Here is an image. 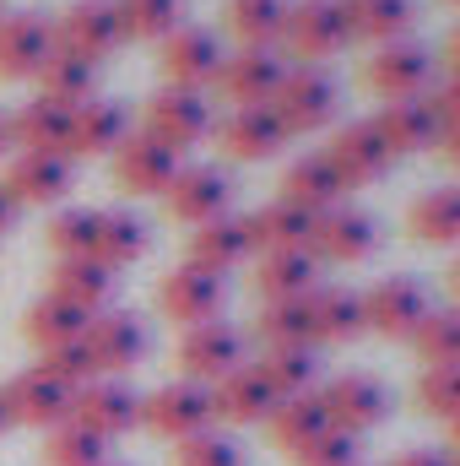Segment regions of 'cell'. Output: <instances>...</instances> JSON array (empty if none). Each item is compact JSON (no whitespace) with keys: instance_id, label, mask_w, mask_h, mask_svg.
<instances>
[{"instance_id":"cell-4","label":"cell","mask_w":460,"mask_h":466,"mask_svg":"<svg viewBox=\"0 0 460 466\" xmlns=\"http://www.w3.org/2000/svg\"><path fill=\"white\" fill-rule=\"evenodd\" d=\"M212 423H217L212 418V390L195 385V380H168V385L141 396V429L168 440V445H179V440H190Z\"/></svg>"},{"instance_id":"cell-11","label":"cell","mask_w":460,"mask_h":466,"mask_svg":"<svg viewBox=\"0 0 460 466\" xmlns=\"http://www.w3.org/2000/svg\"><path fill=\"white\" fill-rule=\"evenodd\" d=\"M141 130H146L152 141L185 152V147H195V141L212 136V104H206V93L157 87V93L146 98V125H141Z\"/></svg>"},{"instance_id":"cell-1","label":"cell","mask_w":460,"mask_h":466,"mask_svg":"<svg viewBox=\"0 0 460 466\" xmlns=\"http://www.w3.org/2000/svg\"><path fill=\"white\" fill-rule=\"evenodd\" d=\"M342 109V87L325 66H287L276 98H271V115L282 119L287 136H315L325 130Z\"/></svg>"},{"instance_id":"cell-23","label":"cell","mask_w":460,"mask_h":466,"mask_svg":"<svg viewBox=\"0 0 460 466\" xmlns=\"http://www.w3.org/2000/svg\"><path fill=\"white\" fill-rule=\"evenodd\" d=\"M217 130V141H223V152L238 157V163H265V157H276L293 136L282 130V119L271 115V104H249V109H233L223 125H212Z\"/></svg>"},{"instance_id":"cell-28","label":"cell","mask_w":460,"mask_h":466,"mask_svg":"<svg viewBox=\"0 0 460 466\" xmlns=\"http://www.w3.org/2000/svg\"><path fill=\"white\" fill-rule=\"evenodd\" d=\"M320 288V260L309 249H287V255H260L255 266V293L260 304H293L309 299Z\"/></svg>"},{"instance_id":"cell-48","label":"cell","mask_w":460,"mask_h":466,"mask_svg":"<svg viewBox=\"0 0 460 466\" xmlns=\"http://www.w3.org/2000/svg\"><path fill=\"white\" fill-rule=\"evenodd\" d=\"M287 461L293 466H357V440L342 434V429H325V434H315L309 445H298Z\"/></svg>"},{"instance_id":"cell-13","label":"cell","mask_w":460,"mask_h":466,"mask_svg":"<svg viewBox=\"0 0 460 466\" xmlns=\"http://www.w3.org/2000/svg\"><path fill=\"white\" fill-rule=\"evenodd\" d=\"M228 201H233V179L217 168V163H190L179 168V179L163 190V207L174 223H212V218H228Z\"/></svg>"},{"instance_id":"cell-60","label":"cell","mask_w":460,"mask_h":466,"mask_svg":"<svg viewBox=\"0 0 460 466\" xmlns=\"http://www.w3.org/2000/svg\"><path fill=\"white\" fill-rule=\"evenodd\" d=\"M104 466H125V461H104Z\"/></svg>"},{"instance_id":"cell-22","label":"cell","mask_w":460,"mask_h":466,"mask_svg":"<svg viewBox=\"0 0 460 466\" xmlns=\"http://www.w3.org/2000/svg\"><path fill=\"white\" fill-rule=\"evenodd\" d=\"M276 201H287V207L320 218V212H331V207H342L346 201V185L336 179V168L325 163V152H298V157L282 168Z\"/></svg>"},{"instance_id":"cell-62","label":"cell","mask_w":460,"mask_h":466,"mask_svg":"<svg viewBox=\"0 0 460 466\" xmlns=\"http://www.w3.org/2000/svg\"><path fill=\"white\" fill-rule=\"evenodd\" d=\"M357 466H363V461H357Z\"/></svg>"},{"instance_id":"cell-41","label":"cell","mask_w":460,"mask_h":466,"mask_svg":"<svg viewBox=\"0 0 460 466\" xmlns=\"http://www.w3.org/2000/svg\"><path fill=\"white\" fill-rule=\"evenodd\" d=\"M412 352L423 358V369L460 363V304H450V309H428V320L412 331Z\"/></svg>"},{"instance_id":"cell-30","label":"cell","mask_w":460,"mask_h":466,"mask_svg":"<svg viewBox=\"0 0 460 466\" xmlns=\"http://www.w3.org/2000/svg\"><path fill=\"white\" fill-rule=\"evenodd\" d=\"M125 136H130V115L109 98H87V104L71 109V147L65 152H71V163L98 157V152H115Z\"/></svg>"},{"instance_id":"cell-25","label":"cell","mask_w":460,"mask_h":466,"mask_svg":"<svg viewBox=\"0 0 460 466\" xmlns=\"http://www.w3.org/2000/svg\"><path fill=\"white\" fill-rule=\"evenodd\" d=\"M276 407V390L255 374V363H238L233 374H223L212 385V418L233 423V429H249V423H265Z\"/></svg>"},{"instance_id":"cell-6","label":"cell","mask_w":460,"mask_h":466,"mask_svg":"<svg viewBox=\"0 0 460 466\" xmlns=\"http://www.w3.org/2000/svg\"><path fill=\"white\" fill-rule=\"evenodd\" d=\"M434 55L423 49V44H412V38H401V44H379L374 55H368V87H374V98L379 104H401V98H428V87H434Z\"/></svg>"},{"instance_id":"cell-36","label":"cell","mask_w":460,"mask_h":466,"mask_svg":"<svg viewBox=\"0 0 460 466\" xmlns=\"http://www.w3.org/2000/svg\"><path fill=\"white\" fill-rule=\"evenodd\" d=\"M406 233L417 244H460V185H434L406 207Z\"/></svg>"},{"instance_id":"cell-61","label":"cell","mask_w":460,"mask_h":466,"mask_svg":"<svg viewBox=\"0 0 460 466\" xmlns=\"http://www.w3.org/2000/svg\"><path fill=\"white\" fill-rule=\"evenodd\" d=\"M450 5H460V0H450Z\"/></svg>"},{"instance_id":"cell-12","label":"cell","mask_w":460,"mask_h":466,"mask_svg":"<svg viewBox=\"0 0 460 466\" xmlns=\"http://www.w3.org/2000/svg\"><path fill=\"white\" fill-rule=\"evenodd\" d=\"M282 76H287V55L282 49H228L212 87L228 98L233 109H249V104H271Z\"/></svg>"},{"instance_id":"cell-8","label":"cell","mask_w":460,"mask_h":466,"mask_svg":"<svg viewBox=\"0 0 460 466\" xmlns=\"http://www.w3.org/2000/svg\"><path fill=\"white\" fill-rule=\"evenodd\" d=\"M5 407H11V423H22V429H60V423H71V407H76V390L65 385V380H55L49 369H22V374H11L5 380Z\"/></svg>"},{"instance_id":"cell-16","label":"cell","mask_w":460,"mask_h":466,"mask_svg":"<svg viewBox=\"0 0 460 466\" xmlns=\"http://www.w3.org/2000/svg\"><path fill=\"white\" fill-rule=\"evenodd\" d=\"M55 55V22L44 11L0 16V82H33Z\"/></svg>"},{"instance_id":"cell-57","label":"cell","mask_w":460,"mask_h":466,"mask_svg":"<svg viewBox=\"0 0 460 466\" xmlns=\"http://www.w3.org/2000/svg\"><path fill=\"white\" fill-rule=\"evenodd\" d=\"M5 147H11V125H5V115H0V157H5Z\"/></svg>"},{"instance_id":"cell-44","label":"cell","mask_w":460,"mask_h":466,"mask_svg":"<svg viewBox=\"0 0 460 466\" xmlns=\"http://www.w3.org/2000/svg\"><path fill=\"white\" fill-rule=\"evenodd\" d=\"M255 337L265 348H309V309H304V299H293V304H260Z\"/></svg>"},{"instance_id":"cell-9","label":"cell","mask_w":460,"mask_h":466,"mask_svg":"<svg viewBox=\"0 0 460 466\" xmlns=\"http://www.w3.org/2000/svg\"><path fill=\"white\" fill-rule=\"evenodd\" d=\"M125 33H119V11L115 0H71L60 16H55V49L76 55V60H109Z\"/></svg>"},{"instance_id":"cell-15","label":"cell","mask_w":460,"mask_h":466,"mask_svg":"<svg viewBox=\"0 0 460 466\" xmlns=\"http://www.w3.org/2000/svg\"><path fill=\"white\" fill-rule=\"evenodd\" d=\"M71 185H76V168L60 152H16L5 163V179H0V190L16 207H55L71 196Z\"/></svg>"},{"instance_id":"cell-58","label":"cell","mask_w":460,"mask_h":466,"mask_svg":"<svg viewBox=\"0 0 460 466\" xmlns=\"http://www.w3.org/2000/svg\"><path fill=\"white\" fill-rule=\"evenodd\" d=\"M450 466H460V440H455V445H450Z\"/></svg>"},{"instance_id":"cell-39","label":"cell","mask_w":460,"mask_h":466,"mask_svg":"<svg viewBox=\"0 0 460 466\" xmlns=\"http://www.w3.org/2000/svg\"><path fill=\"white\" fill-rule=\"evenodd\" d=\"M33 82H38V98H44V104L76 109V104H87V98H93L98 66H93V60H76V55H65V49H55V55L44 60V71H38Z\"/></svg>"},{"instance_id":"cell-53","label":"cell","mask_w":460,"mask_h":466,"mask_svg":"<svg viewBox=\"0 0 460 466\" xmlns=\"http://www.w3.org/2000/svg\"><path fill=\"white\" fill-rule=\"evenodd\" d=\"M439 152L460 168V125H445V130H439Z\"/></svg>"},{"instance_id":"cell-40","label":"cell","mask_w":460,"mask_h":466,"mask_svg":"<svg viewBox=\"0 0 460 466\" xmlns=\"http://www.w3.org/2000/svg\"><path fill=\"white\" fill-rule=\"evenodd\" d=\"M287 5L293 0H228V33L238 49H282Z\"/></svg>"},{"instance_id":"cell-2","label":"cell","mask_w":460,"mask_h":466,"mask_svg":"<svg viewBox=\"0 0 460 466\" xmlns=\"http://www.w3.org/2000/svg\"><path fill=\"white\" fill-rule=\"evenodd\" d=\"M352 44L342 0H293L287 5V27H282V55L287 66H320L331 55H342Z\"/></svg>"},{"instance_id":"cell-34","label":"cell","mask_w":460,"mask_h":466,"mask_svg":"<svg viewBox=\"0 0 460 466\" xmlns=\"http://www.w3.org/2000/svg\"><path fill=\"white\" fill-rule=\"evenodd\" d=\"M325 429H331V418H325L320 390L282 396V401L271 407V418H265V434H271V445H276L282 456H293L298 445H309V440H315V434H325Z\"/></svg>"},{"instance_id":"cell-32","label":"cell","mask_w":460,"mask_h":466,"mask_svg":"<svg viewBox=\"0 0 460 466\" xmlns=\"http://www.w3.org/2000/svg\"><path fill=\"white\" fill-rule=\"evenodd\" d=\"M244 228H249L255 255H287V249H309L315 218L298 212V207H287V201H265V207H255L244 218Z\"/></svg>"},{"instance_id":"cell-56","label":"cell","mask_w":460,"mask_h":466,"mask_svg":"<svg viewBox=\"0 0 460 466\" xmlns=\"http://www.w3.org/2000/svg\"><path fill=\"white\" fill-rule=\"evenodd\" d=\"M450 293H455V304H460V255H455V266H450Z\"/></svg>"},{"instance_id":"cell-33","label":"cell","mask_w":460,"mask_h":466,"mask_svg":"<svg viewBox=\"0 0 460 466\" xmlns=\"http://www.w3.org/2000/svg\"><path fill=\"white\" fill-rule=\"evenodd\" d=\"M5 125H11V147L16 152H60V157H71L65 152L71 147V109L33 98V104H22Z\"/></svg>"},{"instance_id":"cell-5","label":"cell","mask_w":460,"mask_h":466,"mask_svg":"<svg viewBox=\"0 0 460 466\" xmlns=\"http://www.w3.org/2000/svg\"><path fill=\"white\" fill-rule=\"evenodd\" d=\"M428 288L417 277H385L363 293V331L390 337V342H412V331L428 320Z\"/></svg>"},{"instance_id":"cell-59","label":"cell","mask_w":460,"mask_h":466,"mask_svg":"<svg viewBox=\"0 0 460 466\" xmlns=\"http://www.w3.org/2000/svg\"><path fill=\"white\" fill-rule=\"evenodd\" d=\"M455 440H460V418H455V423H450V445H455Z\"/></svg>"},{"instance_id":"cell-38","label":"cell","mask_w":460,"mask_h":466,"mask_svg":"<svg viewBox=\"0 0 460 466\" xmlns=\"http://www.w3.org/2000/svg\"><path fill=\"white\" fill-rule=\"evenodd\" d=\"M255 374L282 396H304V390H320V352L315 348H265L255 358Z\"/></svg>"},{"instance_id":"cell-35","label":"cell","mask_w":460,"mask_h":466,"mask_svg":"<svg viewBox=\"0 0 460 466\" xmlns=\"http://www.w3.org/2000/svg\"><path fill=\"white\" fill-rule=\"evenodd\" d=\"M346 11V27H352V38H363V44H401L406 33H412V22H417V5L412 0H342Z\"/></svg>"},{"instance_id":"cell-14","label":"cell","mask_w":460,"mask_h":466,"mask_svg":"<svg viewBox=\"0 0 460 466\" xmlns=\"http://www.w3.org/2000/svg\"><path fill=\"white\" fill-rule=\"evenodd\" d=\"M325 163L336 168V179H342L346 190H357V185H379L395 157H390V147L374 136L368 119H346V125L331 130V141H325Z\"/></svg>"},{"instance_id":"cell-27","label":"cell","mask_w":460,"mask_h":466,"mask_svg":"<svg viewBox=\"0 0 460 466\" xmlns=\"http://www.w3.org/2000/svg\"><path fill=\"white\" fill-rule=\"evenodd\" d=\"M115 288H119V277L104 260H93V255L55 260V271H49V293L65 299V304H76V309H87V315H104L109 299H115Z\"/></svg>"},{"instance_id":"cell-21","label":"cell","mask_w":460,"mask_h":466,"mask_svg":"<svg viewBox=\"0 0 460 466\" xmlns=\"http://www.w3.org/2000/svg\"><path fill=\"white\" fill-rule=\"evenodd\" d=\"M82 348H87V358H93V369H98V374L119 380L125 369H135V363H141V352H146V326H141L130 309H104V315H93V326H87Z\"/></svg>"},{"instance_id":"cell-54","label":"cell","mask_w":460,"mask_h":466,"mask_svg":"<svg viewBox=\"0 0 460 466\" xmlns=\"http://www.w3.org/2000/svg\"><path fill=\"white\" fill-rule=\"evenodd\" d=\"M16 212H22V207H16V201H11V196L0 190V233H11V223H16Z\"/></svg>"},{"instance_id":"cell-18","label":"cell","mask_w":460,"mask_h":466,"mask_svg":"<svg viewBox=\"0 0 460 466\" xmlns=\"http://www.w3.org/2000/svg\"><path fill=\"white\" fill-rule=\"evenodd\" d=\"M179 168H185L179 152L152 141L146 130H130L115 147V179H119V190H130V196H163L179 179Z\"/></svg>"},{"instance_id":"cell-10","label":"cell","mask_w":460,"mask_h":466,"mask_svg":"<svg viewBox=\"0 0 460 466\" xmlns=\"http://www.w3.org/2000/svg\"><path fill=\"white\" fill-rule=\"evenodd\" d=\"M320 401H325L331 429H342L352 440H357L363 429H379V423L390 418V390H385V380H374V374H363V369L325 380V385H320Z\"/></svg>"},{"instance_id":"cell-47","label":"cell","mask_w":460,"mask_h":466,"mask_svg":"<svg viewBox=\"0 0 460 466\" xmlns=\"http://www.w3.org/2000/svg\"><path fill=\"white\" fill-rule=\"evenodd\" d=\"M93 228H98V212H93V207H65V212L49 223V249H55V260L93 255Z\"/></svg>"},{"instance_id":"cell-7","label":"cell","mask_w":460,"mask_h":466,"mask_svg":"<svg viewBox=\"0 0 460 466\" xmlns=\"http://www.w3.org/2000/svg\"><path fill=\"white\" fill-rule=\"evenodd\" d=\"M223 304H228V282H223L217 271L190 266V260L174 266V271H163V282H157V309H163L179 331H190V326H201V320H217Z\"/></svg>"},{"instance_id":"cell-50","label":"cell","mask_w":460,"mask_h":466,"mask_svg":"<svg viewBox=\"0 0 460 466\" xmlns=\"http://www.w3.org/2000/svg\"><path fill=\"white\" fill-rule=\"evenodd\" d=\"M428 104H434L439 125H460V76H445V82L428 93Z\"/></svg>"},{"instance_id":"cell-3","label":"cell","mask_w":460,"mask_h":466,"mask_svg":"<svg viewBox=\"0 0 460 466\" xmlns=\"http://www.w3.org/2000/svg\"><path fill=\"white\" fill-rule=\"evenodd\" d=\"M223 38L212 27H195V22H179L163 44H157V71H163V87H185V93H206L223 71Z\"/></svg>"},{"instance_id":"cell-29","label":"cell","mask_w":460,"mask_h":466,"mask_svg":"<svg viewBox=\"0 0 460 466\" xmlns=\"http://www.w3.org/2000/svg\"><path fill=\"white\" fill-rule=\"evenodd\" d=\"M87 326H93V315H87V309H76V304H65V299H55V293L33 299V304H27V315H22V337H27L38 352H55V348L82 342V337H87Z\"/></svg>"},{"instance_id":"cell-45","label":"cell","mask_w":460,"mask_h":466,"mask_svg":"<svg viewBox=\"0 0 460 466\" xmlns=\"http://www.w3.org/2000/svg\"><path fill=\"white\" fill-rule=\"evenodd\" d=\"M174 466H249V456H244V445L233 434H223L212 423V429H201V434L174 445Z\"/></svg>"},{"instance_id":"cell-19","label":"cell","mask_w":460,"mask_h":466,"mask_svg":"<svg viewBox=\"0 0 460 466\" xmlns=\"http://www.w3.org/2000/svg\"><path fill=\"white\" fill-rule=\"evenodd\" d=\"M379 244V223L363 212V207H331L315 218L309 228V255L315 260H331V266H352V260H368Z\"/></svg>"},{"instance_id":"cell-31","label":"cell","mask_w":460,"mask_h":466,"mask_svg":"<svg viewBox=\"0 0 460 466\" xmlns=\"http://www.w3.org/2000/svg\"><path fill=\"white\" fill-rule=\"evenodd\" d=\"M255 255V244H249V228H244V218H212V223H201V228L190 233V266H201V271H217V277H228L233 266H244Z\"/></svg>"},{"instance_id":"cell-24","label":"cell","mask_w":460,"mask_h":466,"mask_svg":"<svg viewBox=\"0 0 460 466\" xmlns=\"http://www.w3.org/2000/svg\"><path fill=\"white\" fill-rule=\"evenodd\" d=\"M374 136L390 147V157H406V152H428L439 147V115L428 98H401V104H379V115L368 119Z\"/></svg>"},{"instance_id":"cell-46","label":"cell","mask_w":460,"mask_h":466,"mask_svg":"<svg viewBox=\"0 0 460 466\" xmlns=\"http://www.w3.org/2000/svg\"><path fill=\"white\" fill-rule=\"evenodd\" d=\"M417 412L455 423L460 418V363H439V369L417 374Z\"/></svg>"},{"instance_id":"cell-20","label":"cell","mask_w":460,"mask_h":466,"mask_svg":"<svg viewBox=\"0 0 460 466\" xmlns=\"http://www.w3.org/2000/svg\"><path fill=\"white\" fill-rule=\"evenodd\" d=\"M71 423L93 429L98 440H119V434H130V429L141 423V396H135L125 380H109V374H98L93 385H82V390H76Z\"/></svg>"},{"instance_id":"cell-17","label":"cell","mask_w":460,"mask_h":466,"mask_svg":"<svg viewBox=\"0 0 460 466\" xmlns=\"http://www.w3.org/2000/svg\"><path fill=\"white\" fill-rule=\"evenodd\" d=\"M238 363H244V337L233 331L228 320H201V326L179 331V369H185V380L212 390Z\"/></svg>"},{"instance_id":"cell-51","label":"cell","mask_w":460,"mask_h":466,"mask_svg":"<svg viewBox=\"0 0 460 466\" xmlns=\"http://www.w3.org/2000/svg\"><path fill=\"white\" fill-rule=\"evenodd\" d=\"M390 466H450V451H434V445H417V451H401Z\"/></svg>"},{"instance_id":"cell-26","label":"cell","mask_w":460,"mask_h":466,"mask_svg":"<svg viewBox=\"0 0 460 466\" xmlns=\"http://www.w3.org/2000/svg\"><path fill=\"white\" fill-rule=\"evenodd\" d=\"M304 309H309V348H336L363 331V293H352V288L320 282L304 299Z\"/></svg>"},{"instance_id":"cell-37","label":"cell","mask_w":460,"mask_h":466,"mask_svg":"<svg viewBox=\"0 0 460 466\" xmlns=\"http://www.w3.org/2000/svg\"><path fill=\"white\" fill-rule=\"evenodd\" d=\"M146 244H152V233H146V223H141L135 212H125V207H104V212H98V228H93V260H104L109 271L130 266V260H141Z\"/></svg>"},{"instance_id":"cell-49","label":"cell","mask_w":460,"mask_h":466,"mask_svg":"<svg viewBox=\"0 0 460 466\" xmlns=\"http://www.w3.org/2000/svg\"><path fill=\"white\" fill-rule=\"evenodd\" d=\"M38 369H49L55 380H65L71 390H82V385H93L98 380V369H93V358L82 342H71V348H55V352H38Z\"/></svg>"},{"instance_id":"cell-55","label":"cell","mask_w":460,"mask_h":466,"mask_svg":"<svg viewBox=\"0 0 460 466\" xmlns=\"http://www.w3.org/2000/svg\"><path fill=\"white\" fill-rule=\"evenodd\" d=\"M11 429V407H5V385H0V434Z\"/></svg>"},{"instance_id":"cell-42","label":"cell","mask_w":460,"mask_h":466,"mask_svg":"<svg viewBox=\"0 0 460 466\" xmlns=\"http://www.w3.org/2000/svg\"><path fill=\"white\" fill-rule=\"evenodd\" d=\"M109 461V440H98L82 423H60L44 434V466H104Z\"/></svg>"},{"instance_id":"cell-52","label":"cell","mask_w":460,"mask_h":466,"mask_svg":"<svg viewBox=\"0 0 460 466\" xmlns=\"http://www.w3.org/2000/svg\"><path fill=\"white\" fill-rule=\"evenodd\" d=\"M445 76H460V22L450 27V38H445Z\"/></svg>"},{"instance_id":"cell-43","label":"cell","mask_w":460,"mask_h":466,"mask_svg":"<svg viewBox=\"0 0 460 466\" xmlns=\"http://www.w3.org/2000/svg\"><path fill=\"white\" fill-rule=\"evenodd\" d=\"M119 11V33L125 38H168L185 16V0H115Z\"/></svg>"}]
</instances>
